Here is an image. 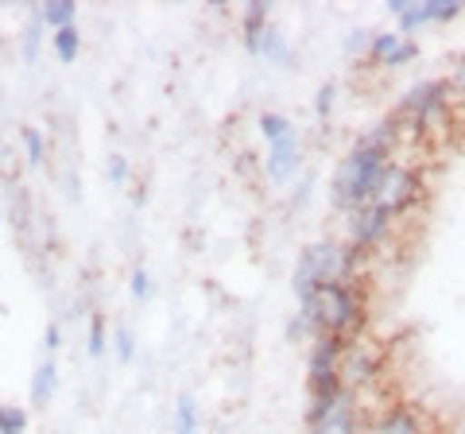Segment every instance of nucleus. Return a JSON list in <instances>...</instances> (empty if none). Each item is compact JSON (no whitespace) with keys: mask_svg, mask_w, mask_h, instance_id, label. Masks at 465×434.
I'll return each mask as SVG.
<instances>
[{"mask_svg":"<svg viewBox=\"0 0 465 434\" xmlns=\"http://www.w3.org/2000/svg\"><path fill=\"white\" fill-rule=\"evenodd\" d=\"M20 140H24V148H27V163L32 167H39L43 159H47V143H43V136H39V128H20Z\"/></svg>","mask_w":465,"mask_h":434,"instance_id":"nucleus-18","label":"nucleus"},{"mask_svg":"<svg viewBox=\"0 0 465 434\" xmlns=\"http://www.w3.org/2000/svg\"><path fill=\"white\" fill-rule=\"evenodd\" d=\"M318 318H322V334L357 341L361 330H365V299H361V287L353 283H330L314 295Z\"/></svg>","mask_w":465,"mask_h":434,"instance_id":"nucleus-4","label":"nucleus"},{"mask_svg":"<svg viewBox=\"0 0 465 434\" xmlns=\"http://www.w3.org/2000/svg\"><path fill=\"white\" fill-rule=\"evenodd\" d=\"M90 353H94V357L105 353V322H101L97 314L90 318Z\"/></svg>","mask_w":465,"mask_h":434,"instance_id":"nucleus-24","label":"nucleus"},{"mask_svg":"<svg viewBox=\"0 0 465 434\" xmlns=\"http://www.w3.org/2000/svg\"><path fill=\"white\" fill-rule=\"evenodd\" d=\"M388 12L396 16L403 35H415L430 24H454L465 5L461 0H388Z\"/></svg>","mask_w":465,"mask_h":434,"instance_id":"nucleus-5","label":"nucleus"},{"mask_svg":"<svg viewBox=\"0 0 465 434\" xmlns=\"http://www.w3.org/2000/svg\"><path fill=\"white\" fill-rule=\"evenodd\" d=\"M302 167V140L299 128H291L287 136H280L275 143H268V159H264V175L272 182H291Z\"/></svg>","mask_w":465,"mask_h":434,"instance_id":"nucleus-9","label":"nucleus"},{"mask_svg":"<svg viewBox=\"0 0 465 434\" xmlns=\"http://www.w3.org/2000/svg\"><path fill=\"white\" fill-rule=\"evenodd\" d=\"M113 345H116V357L121 360H133V330L128 326H116V334H113Z\"/></svg>","mask_w":465,"mask_h":434,"instance_id":"nucleus-23","label":"nucleus"},{"mask_svg":"<svg viewBox=\"0 0 465 434\" xmlns=\"http://www.w3.org/2000/svg\"><path fill=\"white\" fill-rule=\"evenodd\" d=\"M54 388H58V369H54V360L47 357V360H43V365L35 369V380H32V403H35V408L51 403Z\"/></svg>","mask_w":465,"mask_h":434,"instance_id":"nucleus-14","label":"nucleus"},{"mask_svg":"<svg viewBox=\"0 0 465 434\" xmlns=\"http://www.w3.org/2000/svg\"><path fill=\"white\" fill-rule=\"evenodd\" d=\"M419 194H423V175H419V167L403 163V159H391L384 179H381V191H376V206H384L388 213H407L419 202Z\"/></svg>","mask_w":465,"mask_h":434,"instance_id":"nucleus-6","label":"nucleus"},{"mask_svg":"<svg viewBox=\"0 0 465 434\" xmlns=\"http://www.w3.org/2000/svg\"><path fill=\"white\" fill-rule=\"evenodd\" d=\"M268 16H272V5H264V0H252V5L244 8V16H241V27H244V43H252L260 32H264V27L272 24Z\"/></svg>","mask_w":465,"mask_h":434,"instance_id":"nucleus-16","label":"nucleus"},{"mask_svg":"<svg viewBox=\"0 0 465 434\" xmlns=\"http://www.w3.org/2000/svg\"><path fill=\"white\" fill-rule=\"evenodd\" d=\"M365 434H430V427L427 415L411 408V403H391V408H381L372 415Z\"/></svg>","mask_w":465,"mask_h":434,"instance_id":"nucleus-11","label":"nucleus"},{"mask_svg":"<svg viewBox=\"0 0 465 434\" xmlns=\"http://www.w3.org/2000/svg\"><path fill=\"white\" fill-rule=\"evenodd\" d=\"M198 427H202L198 399L191 392H183L179 403H174V434H198Z\"/></svg>","mask_w":465,"mask_h":434,"instance_id":"nucleus-13","label":"nucleus"},{"mask_svg":"<svg viewBox=\"0 0 465 434\" xmlns=\"http://www.w3.org/2000/svg\"><path fill=\"white\" fill-rule=\"evenodd\" d=\"M133 295H136L140 302L152 295V280H148V271H143V268H136V271H133Z\"/></svg>","mask_w":465,"mask_h":434,"instance_id":"nucleus-26","label":"nucleus"},{"mask_svg":"<svg viewBox=\"0 0 465 434\" xmlns=\"http://www.w3.org/2000/svg\"><path fill=\"white\" fill-rule=\"evenodd\" d=\"M450 105H454V85H450V78H423L400 97L391 117L400 124V136L403 133L423 136L450 117Z\"/></svg>","mask_w":465,"mask_h":434,"instance_id":"nucleus-3","label":"nucleus"},{"mask_svg":"<svg viewBox=\"0 0 465 434\" xmlns=\"http://www.w3.org/2000/svg\"><path fill=\"white\" fill-rule=\"evenodd\" d=\"M24 430H27V411L0 403V434H24Z\"/></svg>","mask_w":465,"mask_h":434,"instance_id":"nucleus-20","label":"nucleus"},{"mask_svg":"<svg viewBox=\"0 0 465 434\" xmlns=\"http://www.w3.org/2000/svg\"><path fill=\"white\" fill-rule=\"evenodd\" d=\"M39 24H43V20H35V24L24 32V54H27V59H35V51H39Z\"/></svg>","mask_w":465,"mask_h":434,"instance_id":"nucleus-28","label":"nucleus"},{"mask_svg":"<svg viewBox=\"0 0 465 434\" xmlns=\"http://www.w3.org/2000/svg\"><path fill=\"white\" fill-rule=\"evenodd\" d=\"M372 35L376 32H369V27H353V32L345 35V54H369Z\"/></svg>","mask_w":465,"mask_h":434,"instance_id":"nucleus-21","label":"nucleus"},{"mask_svg":"<svg viewBox=\"0 0 465 434\" xmlns=\"http://www.w3.org/2000/svg\"><path fill=\"white\" fill-rule=\"evenodd\" d=\"M333 101H338V85H333V82H322V85H318V97H314V113H318L322 121L333 113Z\"/></svg>","mask_w":465,"mask_h":434,"instance_id":"nucleus-22","label":"nucleus"},{"mask_svg":"<svg viewBox=\"0 0 465 434\" xmlns=\"http://www.w3.org/2000/svg\"><path fill=\"white\" fill-rule=\"evenodd\" d=\"M74 16H78L74 0H51V5L39 8V20L47 27H54V32H58V27H70V24H74Z\"/></svg>","mask_w":465,"mask_h":434,"instance_id":"nucleus-15","label":"nucleus"},{"mask_svg":"<svg viewBox=\"0 0 465 434\" xmlns=\"http://www.w3.org/2000/svg\"><path fill=\"white\" fill-rule=\"evenodd\" d=\"M51 43H54V54H58L63 63H74V59H78L82 39H78V27H74V24H70V27H58Z\"/></svg>","mask_w":465,"mask_h":434,"instance_id":"nucleus-17","label":"nucleus"},{"mask_svg":"<svg viewBox=\"0 0 465 434\" xmlns=\"http://www.w3.org/2000/svg\"><path fill=\"white\" fill-rule=\"evenodd\" d=\"M369 59L388 66V70H400V66L419 59V39L415 35H403L400 27H396V32H376L372 35V47H369Z\"/></svg>","mask_w":465,"mask_h":434,"instance_id":"nucleus-10","label":"nucleus"},{"mask_svg":"<svg viewBox=\"0 0 465 434\" xmlns=\"http://www.w3.org/2000/svg\"><path fill=\"white\" fill-rule=\"evenodd\" d=\"M365 264V252L349 249L345 241H311L307 249L299 252L295 260V276H291V287H295V299L299 302H311L322 287L330 283H353L357 280V268Z\"/></svg>","mask_w":465,"mask_h":434,"instance_id":"nucleus-2","label":"nucleus"},{"mask_svg":"<svg viewBox=\"0 0 465 434\" xmlns=\"http://www.w3.org/2000/svg\"><path fill=\"white\" fill-rule=\"evenodd\" d=\"M450 85H454V94L465 97V51L454 59V70H450Z\"/></svg>","mask_w":465,"mask_h":434,"instance_id":"nucleus-25","label":"nucleus"},{"mask_svg":"<svg viewBox=\"0 0 465 434\" xmlns=\"http://www.w3.org/2000/svg\"><path fill=\"white\" fill-rule=\"evenodd\" d=\"M391 225H396V213H388L384 206H376V202H369V206H361L353 213H345V244L357 252H372L381 249V244L388 241Z\"/></svg>","mask_w":465,"mask_h":434,"instance_id":"nucleus-7","label":"nucleus"},{"mask_svg":"<svg viewBox=\"0 0 465 434\" xmlns=\"http://www.w3.org/2000/svg\"><path fill=\"white\" fill-rule=\"evenodd\" d=\"M249 47L256 51V54H264V59H272V63H280V66H287L291 63V51H287V39L280 35V32H275V27L268 24L264 27V32H260L252 43H249Z\"/></svg>","mask_w":465,"mask_h":434,"instance_id":"nucleus-12","label":"nucleus"},{"mask_svg":"<svg viewBox=\"0 0 465 434\" xmlns=\"http://www.w3.org/2000/svg\"><path fill=\"white\" fill-rule=\"evenodd\" d=\"M43 345H47V357L58 350V326H54V322L47 326V334H43Z\"/></svg>","mask_w":465,"mask_h":434,"instance_id":"nucleus-29","label":"nucleus"},{"mask_svg":"<svg viewBox=\"0 0 465 434\" xmlns=\"http://www.w3.org/2000/svg\"><path fill=\"white\" fill-rule=\"evenodd\" d=\"M381 369H384V353L376 350L372 341H365V338H357V341H349L345 345V353H341V384L345 388H365V384H372L376 376H381Z\"/></svg>","mask_w":465,"mask_h":434,"instance_id":"nucleus-8","label":"nucleus"},{"mask_svg":"<svg viewBox=\"0 0 465 434\" xmlns=\"http://www.w3.org/2000/svg\"><path fill=\"white\" fill-rule=\"evenodd\" d=\"M396 159V152L388 148H372V143H361L353 140V148L341 155V163L333 167V179H330V206L338 213H353L361 206H369L381 191V179L388 163Z\"/></svg>","mask_w":465,"mask_h":434,"instance_id":"nucleus-1","label":"nucleus"},{"mask_svg":"<svg viewBox=\"0 0 465 434\" xmlns=\"http://www.w3.org/2000/svg\"><path fill=\"white\" fill-rule=\"evenodd\" d=\"M128 179V163H124V155H109V182L121 186Z\"/></svg>","mask_w":465,"mask_h":434,"instance_id":"nucleus-27","label":"nucleus"},{"mask_svg":"<svg viewBox=\"0 0 465 434\" xmlns=\"http://www.w3.org/2000/svg\"><path fill=\"white\" fill-rule=\"evenodd\" d=\"M291 128H295V124H291V121L283 117V113H264V117H260V133H264V140H268V143H275L280 136H287Z\"/></svg>","mask_w":465,"mask_h":434,"instance_id":"nucleus-19","label":"nucleus"}]
</instances>
